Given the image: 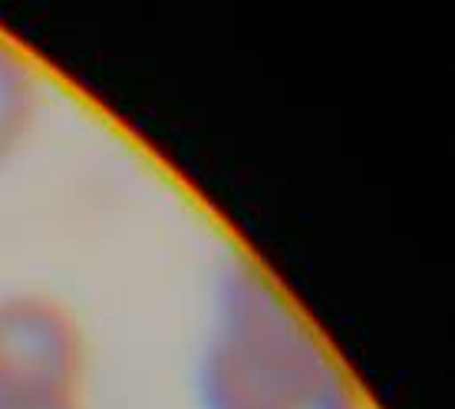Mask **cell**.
<instances>
[{"instance_id":"cell-1","label":"cell","mask_w":455,"mask_h":409,"mask_svg":"<svg viewBox=\"0 0 455 409\" xmlns=\"http://www.w3.org/2000/svg\"><path fill=\"white\" fill-rule=\"evenodd\" d=\"M337 357L287 294L251 258L218 271L195 357L198 409H317Z\"/></svg>"},{"instance_id":"cell-2","label":"cell","mask_w":455,"mask_h":409,"mask_svg":"<svg viewBox=\"0 0 455 409\" xmlns=\"http://www.w3.org/2000/svg\"><path fill=\"white\" fill-rule=\"evenodd\" d=\"M92 347L80 314L44 287L0 294V409H90Z\"/></svg>"},{"instance_id":"cell-3","label":"cell","mask_w":455,"mask_h":409,"mask_svg":"<svg viewBox=\"0 0 455 409\" xmlns=\"http://www.w3.org/2000/svg\"><path fill=\"white\" fill-rule=\"evenodd\" d=\"M46 83L36 60L0 34V172L30 146L44 119Z\"/></svg>"},{"instance_id":"cell-4","label":"cell","mask_w":455,"mask_h":409,"mask_svg":"<svg viewBox=\"0 0 455 409\" xmlns=\"http://www.w3.org/2000/svg\"><path fill=\"white\" fill-rule=\"evenodd\" d=\"M317 409H376V406L366 399L363 387L343 366H337L327 389H323V397H320Z\"/></svg>"}]
</instances>
